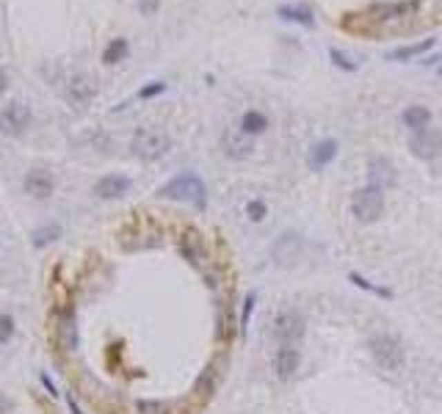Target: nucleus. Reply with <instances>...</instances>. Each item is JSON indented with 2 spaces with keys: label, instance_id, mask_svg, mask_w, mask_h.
Masks as SVG:
<instances>
[{
  "label": "nucleus",
  "instance_id": "obj_1",
  "mask_svg": "<svg viewBox=\"0 0 442 414\" xmlns=\"http://www.w3.org/2000/svg\"><path fill=\"white\" fill-rule=\"evenodd\" d=\"M157 196H160V199H171V201H188V204H193L196 210H204V207H207L204 182H202L193 171H185V174L171 177L166 185L157 188Z\"/></svg>",
  "mask_w": 442,
  "mask_h": 414
},
{
  "label": "nucleus",
  "instance_id": "obj_2",
  "mask_svg": "<svg viewBox=\"0 0 442 414\" xmlns=\"http://www.w3.org/2000/svg\"><path fill=\"white\" fill-rule=\"evenodd\" d=\"M367 348H370L373 362H376L381 370L395 373V370L403 367V348H401L398 337H392V334H387V331H378V334L370 337Z\"/></svg>",
  "mask_w": 442,
  "mask_h": 414
},
{
  "label": "nucleus",
  "instance_id": "obj_3",
  "mask_svg": "<svg viewBox=\"0 0 442 414\" xmlns=\"http://www.w3.org/2000/svg\"><path fill=\"white\" fill-rule=\"evenodd\" d=\"M130 149L135 157L141 160H157L163 157L169 149H171V138L163 132V130H152V127H141L135 130L133 141H130Z\"/></svg>",
  "mask_w": 442,
  "mask_h": 414
},
{
  "label": "nucleus",
  "instance_id": "obj_4",
  "mask_svg": "<svg viewBox=\"0 0 442 414\" xmlns=\"http://www.w3.org/2000/svg\"><path fill=\"white\" fill-rule=\"evenodd\" d=\"M351 213L359 224H373L384 213V190L376 185H365L351 199Z\"/></svg>",
  "mask_w": 442,
  "mask_h": 414
},
{
  "label": "nucleus",
  "instance_id": "obj_5",
  "mask_svg": "<svg viewBox=\"0 0 442 414\" xmlns=\"http://www.w3.org/2000/svg\"><path fill=\"white\" fill-rule=\"evenodd\" d=\"M97 91H99L97 80H94L91 75H86V72H75V75H69L66 83H64V99H66L72 108H86V105H91V102L97 99Z\"/></svg>",
  "mask_w": 442,
  "mask_h": 414
},
{
  "label": "nucleus",
  "instance_id": "obj_6",
  "mask_svg": "<svg viewBox=\"0 0 442 414\" xmlns=\"http://www.w3.org/2000/svg\"><path fill=\"white\" fill-rule=\"evenodd\" d=\"M304 251H307V243H304V237L296 235V232L279 235V237L273 240V246H271V257H273V262H276L279 268H293V265H298V262L304 259Z\"/></svg>",
  "mask_w": 442,
  "mask_h": 414
},
{
  "label": "nucleus",
  "instance_id": "obj_7",
  "mask_svg": "<svg viewBox=\"0 0 442 414\" xmlns=\"http://www.w3.org/2000/svg\"><path fill=\"white\" fill-rule=\"evenodd\" d=\"M273 339L279 345H298V339L304 337V317L298 309H282L273 317V328H271Z\"/></svg>",
  "mask_w": 442,
  "mask_h": 414
},
{
  "label": "nucleus",
  "instance_id": "obj_8",
  "mask_svg": "<svg viewBox=\"0 0 442 414\" xmlns=\"http://www.w3.org/2000/svg\"><path fill=\"white\" fill-rule=\"evenodd\" d=\"M409 149L414 157L420 160H434L442 155V130L436 127H423V130H414L412 138H409Z\"/></svg>",
  "mask_w": 442,
  "mask_h": 414
},
{
  "label": "nucleus",
  "instance_id": "obj_9",
  "mask_svg": "<svg viewBox=\"0 0 442 414\" xmlns=\"http://www.w3.org/2000/svg\"><path fill=\"white\" fill-rule=\"evenodd\" d=\"M30 124V110L22 102H8L0 110V132L8 138H19Z\"/></svg>",
  "mask_w": 442,
  "mask_h": 414
},
{
  "label": "nucleus",
  "instance_id": "obj_10",
  "mask_svg": "<svg viewBox=\"0 0 442 414\" xmlns=\"http://www.w3.org/2000/svg\"><path fill=\"white\" fill-rule=\"evenodd\" d=\"M22 185H25V193H28L30 199L44 201V199H50L52 190H55V177H52L50 168L36 166V168H30V171L25 174V182H22Z\"/></svg>",
  "mask_w": 442,
  "mask_h": 414
},
{
  "label": "nucleus",
  "instance_id": "obj_11",
  "mask_svg": "<svg viewBox=\"0 0 442 414\" xmlns=\"http://www.w3.org/2000/svg\"><path fill=\"white\" fill-rule=\"evenodd\" d=\"M298 364H301L298 345H279L276 348V353H273V373H276L279 381H290L298 373Z\"/></svg>",
  "mask_w": 442,
  "mask_h": 414
},
{
  "label": "nucleus",
  "instance_id": "obj_12",
  "mask_svg": "<svg viewBox=\"0 0 442 414\" xmlns=\"http://www.w3.org/2000/svg\"><path fill=\"white\" fill-rule=\"evenodd\" d=\"M221 146H224V155L232 157V160H246V157L251 155V149H254L251 138H249L243 130H240V132L227 130V132L221 135Z\"/></svg>",
  "mask_w": 442,
  "mask_h": 414
},
{
  "label": "nucleus",
  "instance_id": "obj_13",
  "mask_svg": "<svg viewBox=\"0 0 442 414\" xmlns=\"http://www.w3.org/2000/svg\"><path fill=\"white\" fill-rule=\"evenodd\" d=\"M130 188H133L130 177H124V174H105V177L97 179L94 193H97L99 199H122Z\"/></svg>",
  "mask_w": 442,
  "mask_h": 414
},
{
  "label": "nucleus",
  "instance_id": "obj_14",
  "mask_svg": "<svg viewBox=\"0 0 442 414\" xmlns=\"http://www.w3.org/2000/svg\"><path fill=\"white\" fill-rule=\"evenodd\" d=\"M367 179H370V185H376L381 190L392 188L395 185V168H392V163L387 157H370V163H367Z\"/></svg>",
  "mask_w": 442,
  "mask_h": 414
},
{
  "label": "nucleus",
  "instance_id": "obj_15",
  "mask_svg": "<svg viewBox=\"0 0 442 414\" xmlns=\"http://www.w3.org/2000/svg\"><path fill=\"white\" fill-rule=\"evenodd\" d=\"M337 141H332V138H323V141H318L312 149H309V157H307V166L312 168V171H320V168H326L334 157H337Z\"/></svg>",
  "mask_w": 442,
  "mask_h": 414
},
{
  "label": "nucleus",
  "instance_id": "obj_16",
  "mask_svg": "<svg viewBox=\"0 0 442 414\" xmlns=\"http://www.w3.org/2000/svg\"><path fill=\"white\" fill-rule=\"evenodd\" d=\"M180 254L191 262V265H202V259H204V240H202V235L196 232V229H188L182 237H180Z\"/></svg>",
  "mask_w": 442,
  "mask_h": 414
},
{
  "label": "nucleus",
  "instance_id": "obj_17",
  "mask_svg": "<svg viewBox=\"0 0 442 414\" xmlns=\"http://www.w3.org/2000/svg\"><path fill=\"white\" fill-rule=\"evenodd\" d=\"M58 339L64 351H77V320L72 312H64L61 323H58Z\"/></svg>",
  "mask_w": 442,
  "mask_h": 414
},
{
  "label": "nucleus",
  "instance_id": "obj_18",
  "mask_svg": "<svg viewBox=\"0 0 442 414\" xmlns=\"http://www.w3.org/2000/svg\"><path fill=\"white\" fill-rule=\"evenodd\" d=\"M285 22H296V25H304V28H312L315 25V17H312V11L307 8V6H279V11H276Z\"/></svg>",
  "mask_w": 442,
  "mask_h": 414
},
{
  "label": "nucleus",
  "instance_id": "obj_19",
  "mask_svg": "<svg viewBox=\"0 0 442 414\" xmlns=\"http://www.w3.org/2000/svg\"><path fill=\"white\" fill-rule=\"evenodd\" d=\"M434 44H436V39H423V41H414V44H403V47H398V50L387 52V58H390V61H409V58L423 55V52H425V50H431Z\"/></svg>",
  "mask_w": 442,
  "mask_h": 414
},
{
  "label": "nucleus",
  "instance_id": "obj_20",
  "mask_svg": "<svg viewBox=\"0 0 442 414\" xmlns=\"http://www.w3.org/2000/svg\"><path fill=\"white\" fill-rule=\"evenodd\" d=\"M428 121H431V110L425 105H409L403 110V124L409 130H423V127H428Z\"/></svg>",
  "mask_w": 442,
  "mask_h": 414
},
{
  "label": "nucleus",
  "instance_id": "obj_21",
  "mask_svg": "<svg viewBox=\"0 0 442 414\" xmlns=\"http://www.w3.org/2000/svg\"><path fill=\"white\" fill-rule=\"evenodd\" d=\"M265 127H268V116L260 110H246L240 119V130L246 135H260V132H265Z\"/></svg>",
  "mask_w": 442,
  "mask_h": 414
},
{
  "label": "nucleus",
  "instance_id": "obj_22",
  "mask_svg": "<svg viewBox=\"0 0 442 414\" xmlns=\"http://www.w3.org/2000/svg\"><path fill=\"white\" fill-rule=\"evenodd\" d=\"M127 52H130V44H127V39H110L108 41V47L102 50V63H119V61H124L127 58Z\"/></svg>",
  "mask_w": 442,
  "mask_h": 414
},
{
  "label": "nucleus",
  "instance_id": "obj_23",
  "mask_svg": "<svg viewBox=\"0 0 442 414\" xmlns=\"http://www.w3.org/2000/svg\"><path fill=\"white\" fill-rule=\"evenodd\" d=\"M218 375H221V373H218V367H215V364H210V367L202 373V378L196 381V389H204L202 395H210V392L218 386Z\"/></svg>",
  "mask_w": 442,
  "mask_h": 414
},
{
  "label": "nucleus",
  "instance_id": "obj_24",
  "mask_svg": "<svg viewBox=\"0 0 442 414\" xmlns=\"http://www.w3.org/2000/svg\"><path fill=\"white\" fill-rule=\"evenodd\" d=\"M135 411H138V414H169L171 408H169V403H163V400H138V403H135Z\"/></svg>",
  "mask_w": 442,
  "mask_h": 414
},
{
  "label": "nucleus",
  "instance_id": "obj_25",
  "mask_svg": "<svg viewBox=\"0 0 442 414\" xmlns=\"http://www.w3.org/2000/svg\"><path fill=\"white\" fill-rule=\"evenodd\" d=\"M329 58H332L334 66H340V69H345V72H356V66H359V63H354V61H351L343 50H337V47L329 50Z\"/></svg>",
  "mask_w": 442,
  "mask_h": 414
},
{
  "label": "nucleus",
  "instance_id": "obj_26",
  "mask_svg": "<svg viewBox=\"0 0 442 414\" xmlns=\"http://www.w3.org/2000/svg\"><path fill=\"white\" fill-rule=\"evenodd\" d=\"M58 235H61V229H58V226L36 229V232H33V243H36V246H47V243H52V240H55Z\"/></svg>",
  "mask_w": 442,
  "mask_h": 414
},
{
  "label": "nucleus",
  "instance_id": "obj_27",
  "mask_svg": "<svg viewBox=\"0 0 442 414\" xmlns=\"http://www.w3.org/2000/svg\"><path fill=\"white\" fill-rule=\"evenodd\" d=\"M254 304H257V295L249 293L246 301H243V309H240V331L249 328V320H251V312H254Z\"/></svg>",
  "mask_w": 442,
  "mask_h": 414
},
{
  "label": "nucleus",
  "instance_id": "obj_28",
  "mask_svg": "<svg viewBox=\"0 0 442 414\" xmlns=\"http://www.w3.org/2000/svg\"><path fill=\"white\" fill-rule=\"evenodd\" d=\"M17 326H14V317L11 315H0V345H6L11 337H14Z\"/></svg>",
  "mask_w": 442,
  "mask_h": 414
},
{
  "label": "nucleus",
  "instance_id": "obj_29",
  "mask_svg": "<svg viewBox=\"0 0 442 414\" xmlns=\"http://www.w3.org/2000/svg\"><path fill=\"white\" fill-rule=\"evenodd\" d=\"M348 279H351V282H354L356 287H362V290H367V293H376V295H384V298H390V295H392L390 290H384V287H373V284H370L367 279H362V276H356V273H351Z\"/></svg>",
  "mask_w": 442,
  "mask_h": 414
},
{
  "label": "nucleus",
  "instance_id": "obj_30",
  "mask_svg": "<svg viewBox=\"0 0 442 414\" xmlns=\"http://www.w3.org/2000/svg\"><path fill=\"white\" fill-rule=\"evenodd\" d=\"M166 91V83L163 80H155V83H149V86H144L141 91H138V99H149V97H157V94H163Z\"/></svg>",
  "mask_w": 442,
  "mask_h": 414
},
{
  "label": "nucleus",
  "instance_id": "obj_31",
  "mask_svg": "<svg viewBox=\"0 0 442 414\" xmlns=\"http://www.w3.org/2000/svg\"><path fill=\"white\" fill-rule=\"evenodd\" d=\"M246 213H249L251 221H262V218H265V204H262L260 199H251L249 207H246Z\"/></svg>",
  "mask_w": 442,
  "mask_h": 414
},
{
  "label": "nucleus",
  "instance_id": "obj_32",
  "mask_svg": "<svg viewBox=\"0 0 442 414\" xmlns=\"http://www.w3.org/2000/svg\"><path fill=\"white\" fill-rule=\"evenodd\" d=\"M157 6H160V0H141V3H138V11L149 17V14H155V11H157Z\"/></svg>",
  "mask_w": 442,
  "mask_h": 414
},
{
  "label": "nucleus",
  "instance_id": "obj_33",
  "mask_svg": "<svg viewBox=\"0 0 442 414\" xmlns=\"http://www.w3.org/2000/svg\"><path fill=\"white\" fill-rule=\"evenodd\" d=\"M6 88H8V75H6V69L0 66V94H3Z\"/></svg>",
  "mask_w": 442,
  "mask_h": 414
},
{
  "label": "nucleus",
  "instance_id": "obj_34",
  "mask_svg": "<svg viewBox=\"0 0 442 414\" xmlns=\"http://www.w3.org/2000/svg\"><path fill=\"white\" fill-rule=\"evenodd\" d=\"M439 77H442V69H439Z\"/></svg>",
  "mask_w": 442,
  "mask_h": 414
}]
</instances>
